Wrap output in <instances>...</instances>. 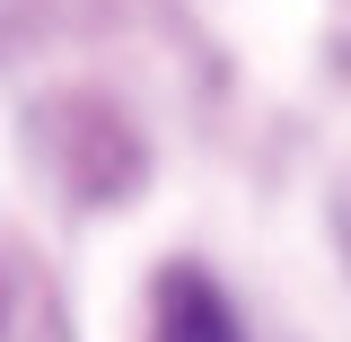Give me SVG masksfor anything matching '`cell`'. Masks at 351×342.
<instances>
[{"label": "cell", "instance_id": "obj_1", "mask_svg": "<svg viewBox=\"0 0 351 342\" xmlns=\"http://www.w3.org/2000/svg\"><path fill=\"white\" fill-rule=\"evenodd\" d=\"M149 342H237V316H228V299L202 272L176 263L158 281V299H149Z\"/></svg>", "mask_w": 351, "mask_h": 342}]
</instances>
